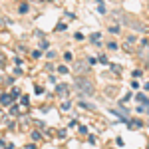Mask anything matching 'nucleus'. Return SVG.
<instances>
[{
    "label": "nucleus",
    "instance_id": "nucleus-3",
    "mask_svg": "<svg viewBox=\"0 0 149 149\" xmlns=\"http://www.w3.org/2000/svg\"><path fill=\"white\" fill-rule=\"evenodd\" d=\"M127 125L131 127V129H139V127L143 125V123H141L139 119H133V121H129V119H127Z\"/></svg>",
    "mask_w": 149,
    "mask_h": 149
},
{
    "label": "nucleus",
    "instance_id": "nucleus-8",
    "mask_svg": "<svg viewBox=\"0 0 149 149\" xmlns=\"http://www.w3.org/2000/svg\"><path fill=\"white\" fill-rule=\"evenodd\" d=\"M109 32H111V34H117V32H119V26H111Z\"/></svg>",
    "mask_w": 149,
    "mask_h": 149
},
{
    "label": "nucleus",
    "instance_id": "nucleus-5",
    "mask_svg": "<svg viewBox=\"0 0 149 149\" xmlns=\"http://www.w3.org/2000/svg\"><path fill=\"white\" fill-rule=\"evenodd\" d=\"M68 92V84H60L58 86V93H66Z\"/></svg>",
    "mask_w": 149,
    "mask_h": 149
},
{
    "label": "nucleus",
    "instance_id": "nucleus-1",
    "mask_svg": "<svg viewBox=\"0 0 149 149\" xmlns=\"http://www.w3.org/2000/svg\"><path fill=\"white\" fill-rule=\"evenodd\" d=\"M76 88H78L80 93H86V95H92L93 93V84L90 80H86V78H78L76 80Z\"/></svg>",
    "mask_w": 149,
    "mask_h": 149
},
{
    "label": "nucleus",
    "instance_id": "nucleus-4",
    "mask_svg": "<svg viewBox=\"0 0 149 149\" xmlns=\"http://www.w3.org/2000/svg\"><path fill=\"white\" fill-rule=\"evenodd\" d=\"M10 95L8 93H4V95H0V102H2V105H10Z\"/></svg>",
    "mask_w": 149,
    "mask_h": 149
},
{
    "label": "nucleus",
    "instance_id": "nucleus-9",
    "mask_svg": "<svg viewBox=\"0 0 149 149\" xmlns=\"http://www.w3.org/2000/svg\"><path fill=\"white\" fill-rule=\"evenodd\" d=\"M97 40H100V34H92V42H95V44H97Z\"/></svg>",
    "mask_w": 149,
    "mask_h": 149
},
{
    "label": "nucleus",
    "instance_id": "nucleus-2",
    "mask_svg": "<svg viewBox=\"0 0 149 149\" xmlns=\"http://www.w3.org/2000/svg\"><path fill=\"white\" fill-rule=\"evenodd\" d=\"M123 20H125V24L129 26V28H135L137 32H143V30H145V26H143V24H139V20L131 18V16H123Z\"/></svg>",
    "mask_w": 149,
    "mask_h": 149
},
{
    "label": "nucleus",
    "instance_id": "nucleus-11",
    "mask_svg": "<svg viewBox=\"0 0 149 149\" xmlns=\"http://www.w3.org/2000/svg\"><path fill=\"white\" fill-rule=\"evenodd\" d=\"M40 137H42V135H40L38 131H34V133H32V139H40Z\"/></svg>",
    "mask_w": 149,
    "mask_h": 149
},
{
    "label": "nucleus",
    "instance_id": "nucleus-7",
    "mask_svg": "<svg viewBox=\"0 0 149 149\" xmlns=\"http://www.w3.org/2000/svg\"><path fill=\"white\" fill-rule=\"evenodd\" d=\"M18 10H20V14H24V12H28V4H22V6H20Z\"/></svg>",
    "mask_w": 149,
    "mask_h": 149
},
{
    "label": "nucleus",
    "instance_id": "nucleus-6",
    "mask_svg": "<svg viewBox=\"0 0 149 149\" xmlns=\"http://www.w3.org/2000/svg\"><path fill=\"white\" fill-rule=\"evenodd\" d=\"M70 107H72V103H70V102H64V103H62V109H64V111H68Z\"/></svg>",
    "mask_w": 149,
    "mask_h": 149
},
{
    "label": "nucleus",
    "instance_id": "nucleus-10",
    "mask_svg": "<svg viewBox=\"0 0 149 149\" xmlns=\"http://www.w3.org/2000/svg\"><path fill=\"white\" fill-rule=\"evenodd\" d=\"M58 70H60V74H66V72H68V68H66V66H60Z\"/></svg>",
    "mask_w": 149,
    "mask_h": 149
}]
</instances>
